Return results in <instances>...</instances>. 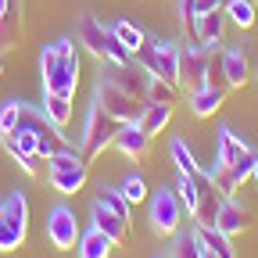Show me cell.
Wrapping results in <instances>:
<instances>
[{"label":"cell","mask_w":258,"mask_h":258,"mask_svg":"<svg viewBox=\"0 0 258 258\" xmlns=\"http://www.w3.org/2000/svg\"><path fill=\"white\" fill-rule=\"evenodd\" d=\"M18 165H22V172H29V176H40V172L47 169V158H43L40 151H32V154L18 158Z\"/></svg>","instance_id":"d590c367"},{"label":"cell","mask_w":258,"mask_h":258,"mask_svg":"<svg viewBox=\"0 0 258 258\" xmlns=\"http://www.w3.org/2000/svg\"><path fill=\"white\" fill-rule=\"evenodd\" d=\"M43 115H47L57 129H64V125H69V118H72V97L43 93Z\"/></svg>","instance_id":"cb8c5ba5"},{"label":"cell","mask_w":258,"mask_h":258,"mask_svg":"<svg viewBox=\"0 0 258 258\" xmlns=\"http://www.w3.org/2000/svg\"><path fill=\"white\" fill-rule=\"evenodd\" d=\"M247 226H251V212H247L244 205H237L233 198H226L222 208H219V215H215V230L233 240V237H240V233L247 230Z\"/></svg>","instance_id":"8fae6325"},{"label":"cell","mask_w":258,"mask_h":258,"mask_svg":"<svg viewBox=\"0 0 258 258\" xmlns=\"http://www.w3.org/2000/svg\"><path fill=\"white\" fill-rule=\"evenodd\" d=\"M118 118L115 115H108L101 104H90V111H86V129H83V158L90 161V158H97L101 151H108L111 144H115V133H118Z\"/></svg>","instance_id":"7a4b0ae2"},{"label":"cell","mask_w":258,"mask_h":258,"mask_svg":"<svg viewBox=\"0 0 258 258\" xmlns=\"http://www.w3.org/2000/svg\"><path fill=\"white\" fill-rule=\"evenodd\" d=\"M93 101L101 104L108 115H115L118 122H137L140 111H144V101L129 97V93H125L122 86H115L108 76H104V79H97V86H93Z\"/></svg>","instance_id":"277c9868"},{"label":"cell","mask_w":258,"mask_h":258,"mask_svg":"<svg viewBox=\"0 0 258 258\" xmlns=\"http://www.w3.org/2000/svg\"><path fill=\"white\" fill-rule=\"evenodd\" d=\"M118 190H122V198L129 201V205H140V201H147V183H144V176H125L122 183H118Z\"/></svg>","instance_id":"f1b7e54d"},{"label":"cell","mask_w":258,"mask_h":258,"mask_svg":"<svg viewBox=\"0 0 258 258\" xmlns=\"http://www.w3.org/2000/svg\"><path fill=\"white\" fill-rule=\"evenodd\" d=\"M40 76H43V93L76 97V90H79V50H76V43L57 40V43L43 47Z\"/></svg>","instance_id":"6da1fadb"},{"label":"cell","mask_w":258,"mask_h":258,"mask_svg":"<svg viewBox=\"0 0 258 258\" xmlns=\"http://www.w3.org/2000/svg\"><path fill=\"white\" fill-rule=\"evenodd\" d=\"M18 125H22V104L8 101L4 108H0V133H15Z\"/></svg>","instance_id":"d6a6232c"},{"label":"cell","mask_w":258,"mask_h":258,"mask_svg":"<svg viewBox=\"0 0 258 258\" xmlns=\"http://www.w3.org/2000/svg\"><path fill=\"white\" fill-rule=\"evenodd\" d=\"M244 151H247V144L233 133V129H219V140H215V165H233Z\"/></svg>","instance_id":"d6986e66"},{"label":"cell","mask_w":258,"mask_h":258,"mask_svg":"<svg viewBox=\"0 0 258 258\" xmlns=\"http://www.w3.org/2000/svg\"><path fill=\"white\" fill-rule=\"evenodd\" d=\"M79 219L72 215V208H64V205H57L54 212H50V219H47V240L57 247V251H72V247H79Z\"/></svg>","instance_id":"ba28073f"},{"label":"cell","mask_w":258,"mask_h":258,"mask_svg":"<svg viewBox=\"0 0 258 258\" xmlns=\"http://www.w3.org/2000/svg\"><path fill=\"white\" fill-rule=\"evenodd\" d=\"M226 93L230 90H219V86H201V90H190V111L198 118H212L222 104H226Z\"/></svg>","instance_id":"2e32d148"},{"label":"cell","mask_w":258,"mask_h":258,"mask_svg":"<svg viewBox=\"0 0 258 258\" xmlns=\"http://www.w3.org/2000/svg\"><path fill=\"white\" fill-rule=\"evenodd\" d=\"M212 186L219 190V198L226 201V198H233V194H237L244 183L233 176V169H230V165H215V169H212Z\"/></svg>","instance_id":"4316f807"},{"label":"cell","mask_w":258,"mask_h":258,"mask_svg":"<svg viewBox=\"0 0 258 258\" xmlns=\"http://www.w3.org/2000/svg\"><path fill=\"white\" fill-rule=\"evenodd\" d=\"M222 11H226V18H230L237 29H254V22H258L254 0H230V4H226Z\"/></svg>","instance_id":"d4e9b609"},{"label":"cell","mask_w":258,"mask_h":258,"mask_svg":"<svg viewBox=\"0 0 258 258\" xmlns=\"http://www.w3.org/2000/svg\"><path fill=\"white\" fill-rule=\"evenodd\" d=\"M172 161H176V169H179V176H194V172H198L201 165H198V161H194V154H190V147L183 144V140H172Z\"/></svg>","instance_id":"83f0119b"},{"label":"cell","mask_w":258,"mask_h":258,"mask_svg":"<svg viewBox=\"0 0 258 258\" xmlns=\"http://www.w3.org/2000/svg\"><path fill=\"white\" fill-rule=\"evenodd\" d=\"M222 36H226V11H208V15L198 18V36L194 40H198L201 47L215 50L222 43Z\"/></svg>","instance_id":"e0dca14e"},{"label":"cell","mask_w":258,"mask_h":258,"mask_svg":"<svg viewBox=\"0 0 258 258\" xmlns=\"http://www.w3.org/2000/svg\"><path fill=\"white\" fill-rule=\"evenodd\" d=\"M179 47L176 43H144L137 50V61L144 64V69L158 79H169V83H179Z\"/></svg>","instance_id":"5b68a950"},{"label":"cell","mask_w":258,"mask_h":258,"mask_svg":"<svg viewBox=\"0 0 258 258\" xmlns=\"http://www.w3.org/2000/svg\"><path fill=\"white\" fill-rule=\"evenodd\" d=\"M254 161H258V154H254V151L247 147V151H244V154H240V158L233 161V165H230V169H233V176H237L240 183H244V179H247V176L254 172Z\"/></svg>","instance_id":"e575fe53"},{"label":"cell","mask_w":258,"mask_h":258,"mask_svg":"<svg viewBox=\"0 0 258 258\" xmlns=\"http://www.w3.org/2000/svg\"><path fill=\"white\" fill-rule=\"evenodd\" d=\"M176 97H179V83L151 76V83H147V101L151 104H176Z\"/></svg>","instance_id":"484cf974"},{"label":"cell","mask_w":258,"mask_h":258,"mask_svg":"<svg viewBox=\"0 0 258 258\" xmlns=\"http://www.w3.org/2000/svg\"><path fill=\"white\" fill-rule=\"evenodd\" d=\"M111 36H115V40H118V43H122V47H125L129 54H133V57H137V50H140V47L147 43L144 29H140V25H133L129 18H118V22L111 25Z\"/></svg>","instance_id":"603a6c76"},{"label":"cell","mask_w":258,"mask_h":258,"mask_svg":"<svg viewBox=\"0 0 258 258\" xmlns=\"http://www.w3.org/2000/svg\"><path fill=\"white\" fill-rule=\"evenodd\" d=\"M29 233V201L25 194H11L0 201V251H15L25 244Z\"/></svg>","instance_id":"3957f363"},{"label":"cell","mask_w":258,"mask_h":258,"mask_svg":"<svg viewBox=\"0 0 258 258\" xmlns=\"http://www.w3.org/2000/svg\"><path fill=\"white\" fill-rule=\"evenodd\" d=\"M251 176H254V179H258V161H254V172H251Z\"/></svg>","instance_id":"f35d334b"},{"label":"cell","mask_w":258,"mask_h":258,"mask_svg":"<svg viewBox=\"0 0 258 258\" xmlns=\"http://www.w3.org/2000/svg\"><path fill=\"white\" fill-rule=\"evenodd\" d=\"M111 247H115V240L108 233H101L97 226H90L79 237V258H111Z\"/></svg>","instance_id":"ac0fdd59"},{"label":"cell","mask_w":258,"mask_h":258,"mask_svg":"<svg viewBox=\"0 0 258 258\" xmlns=\"http://www.w3.org/2000/svg\"><path fill=\"white\" fill-rule=\"evenodd\" d=\"M108 36H111V29H104L93 15H83V18H79V43H83L93 57H104Z\"/></svg>","instance_id":"9a60e30c"},{"label":"cell","mask_w":258,"mask_h":258,"mask_svg":"<svg viewBox=\"0 0 258 258\" xmlns=\"http://www.w3.org/2000/svg\"><path fill=\"white\" fill-rule=\"evenodd\" d=\"M179 222H183V205L176 190H158V198L151 201V230L158 237H176Z\"/></svg>","instance_id":"52a82bcc"},{"label":"cell","mask_w":258,"mask_h":258,"mask_svg":"<svg viewBox=\"0 0 258 258\" xmlns=\"http://www.w3.org/2000/svg\"><path fill=\"white\" fill-rule=\"evenodd\" d=\"M47 179H50V186H54L57 194H79V190L86 186V165H79V169H57V172H47Z\"/></svg>","instance_id":"7402d4cb"},{"label":"cell","mask_w":258,"mask_h":258,"mask_svg":"<svg viewBox=\"0 0 258 258\" xmlns=\"http://www.w3.org/2000/svg\"><path fill=\"white\" fill-rule=\"evenodd\" d=\"M208 61H212V50L194 40V47L179 54V90L190 93V90L208 86Z\"/></svg>","instance_id":"8992f818"},{"label":"cell","mask_w":258,"mask_h":258,"mask_svg":"<svg viewBox=\"0 0 258 258\" xmlns=\"http://www.w3.org/2000/svg\"><path fill=\"white\" fill-rule=\"evenodd\" d=\"M93 226H97V230H101V233H108L115 244H122L125 237H129V230H133V226H129V219H122L118 212H111V208H104L101 201H93Z\"/></svg>","instance_id":"7c38bea8"},{"label":"cell","mask_w":258,"mask_h":258,"mask_svg":"<svg viewBox=\"0 0 258 258\" xmlns=\"http://www.w3.org/2000/svg\"><path fill=\"white\" fill-rule=\"evenodd\" d=\"M111 147H118V154H125L129 161H144L147 147H151V133H144L140 122H122Z\"/></svg>","instance_id":"30bf717a"},{"label":"cell","mask_w":258,"mask_h":258,"mask_svg":"<svg viewBox=\"0 0 258 258\" xmlns=\"http://www.w3.org/2000/svg\"><path fill=\"white\" fill-rule=\"evenodd\" d=\"M18 43H22V0L8 15H0V50H15Z\"/></svg>","instance_id":"ffe728a7"},{"label":"cell","mask_w":258,"mask_h":258,"mask_svg":"<svg viewBox=\"0 0 258 258\" xmlns=\"http://www.w3.org/2000/svg\"><path fill=\"white\" fill-rule=\"evenodd\" d=\"M194 237H198V244L205 247V254H208V258H237V251H233L230 237H226V233H219L215 226H205V222H198Z\"/></svg>","instance_id":"5bb4252c"},{"label":"cell","mask_w":258,"mask_h":258,"mask_svg":"<svg viewBox=\"0 0 258 258\" xmlns=\"http://www.w3.org/2000/svg\"><path fill=\"white\" fill-rule=\"evenodd\" d=\"M194 11H198V18L208 11H222V0H194Z\"/></svg>","instance_id":"74e56055"},{"label":"cell","mask_w":258,"mask_h":258,"mask_svg":"<svg viewBox=\"0 0 258 258\" xmlns=\"http://www.w3.org/2000/svg\"><path fill=\"white\" fill-rule=\"evenodd\" d=\"M104 64H129V61H133V54H129L115 36H108V47H104V57H101Z\"/></svg>","instance_id":"836d02e7"},{"label":"cell","mask_w":258,"mask_h":258,"mask_svg":"<svg viewBox=\"0 0 258 258\" xmlns=\"http://www.w3.org/2000/svg\"><path fill=\"white\" fill-rule=\"evenodd\" d=\"M226 4H230V0H222V8H226Z\"/></svg>","instance_id":"ab89813d"},{"label":"cell","mask_w":258,"mask_h":258,"mask_svg":"<svg viewBox=\"0 0 258 258\" xmlns=\"http://www.w3.org/2000/svg\"><path fill=\"white\" fill-rule=\"evenodd\" d=\"M115 86H122L129 97H137V101H147V83H151V72L144 69V64L133 57L129 64H108V72H104Z\"/></svg>","instance_id":"9c48e42d"},{"label":"cell","mask_w":258,"mask_h":258,"mask_svg":"<svg viewBox=\"0 0 258 258\" xmlns=\"http://www.w3.org/2000/svg\"><path fill=\"white\" fill-rule=\"evenodd\" d=\"M93 201H101L104 208H111V212H118L122 219H129V201L122 198V190H118V186H115V190H111V186H104V190L97 194Z\"/></svg>","instance_id":"4dcf8cb0"},{"label":"cell","mask_w":258,"mask_h":258,"mask_svg":"<svg viewBox=\"0 0 258 258\" xmlns=\"http://www.w3.org/2000/svg\"><path fill=\"white\" fill-rule=\"evenodd\" d=\"M208 86L230 90V86H226V76H222V54H212V61H208Z\"/></svg>","instance_id":"8d00e7d4"},{"label":"cell","mask_w":258,"mask_h":258,"mask_svg":"<svg viewBox=\"0 0 258 258\" xmlns=\"http://www.w3.org/2000/svg\"><path fill=\"white\" fill-rule=\"evenodd\" d=\"M172 258H208V254H205V247L198 244V237L190 233V237H176V240H172Z\"/></svg>","instance_id":"1f68e13d"},{"label":"cell","mask_w":258,"mask_h":258,"mask_svg":"<svg viewBox=\"0 0 258 258\" xmlns=\"http://www.w3.org/2000/svg\"><path fill=\"white\" fill-rule=\"evenodd\" d=\"M247 72H251V61H247L244 47L222 50V76H226V86H230V90H240L247 83Z\"/></svg>","instance_id":"4fadbf2b"},{"label":"cell","mask_w":258,"mask_h":258,"mask_svg":"<svg viewBox=\"0 0 258 258\" xmlns=\"http://www.w3.org/2000/svg\"><path fill=\"white\" fill-rule=\"evenodd\" d=\"M172 108L176 104H151V101H144V111H140V125H144V133H161V129H165L169 122H172Z\"/></svg>","instance_id":"44dd1931"},{"label":"cell","mask_w":258,"mask_h":258,"mask_svg":"<svg viewBox=\"0 0 258 258\" xmlns=\"http://www.w3.org/2000/svg\"><path fill=\"white\" fill-rule=\"evenodd\" d=\"M176 198H179V205H183L186 215L198 212V186H194L190 176H179V179H176Z\"/></svg>","instance_id":"f546056e"}]
</instances>
